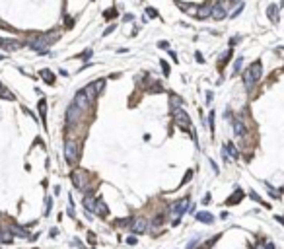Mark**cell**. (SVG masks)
I'll return each mask as SVG.
<instances>
[{"label": "cell", "mask_w": 284, "mask_h": 249, "mask_svg": "<svg viewBox=\"0 0 284 249\" xmlns=\"http://www.w3.org/2000/svg\"><path fill=\"white\" fill-rule=\"evenodd\" d=\"M76 158H78V142L74 138H68L64 142V160L66 163H74L76 162Z\"/></svg>", "instance_id": "3957f363"}, {"label": "cell", "mask_w": 284, "mask_h": 249, "mask_svg": "<svg viewBox=\"0 0 284 249\" xmlns=\"http://www.w3.org/2000/svg\"><path fill=\"white\" fill-rule=\"evenodd\" d=\"M60 37L59 31H53V33H43V35H39V37H35L33 41H31V49L33 51H43V47H51L53 43H55L56 39Z\"/></svg>", "instance_id": "7a4b0ae2"}, {"label": "cell", "mask_w": 284, "mask_h": 249, "mask_svg": "<svg viewBox=\"0 0 284 249\" xmlns=\"http://www.w3.org/2000/svg\"><path fill=\"white\" fill-rule=\"evenodd\" d=\"M146 230H148V220H146L144 216H138V218H134L130 222V232H133V234L140 236V234H144Z\"/></svg>", "instance_id": "8992f818"}, {"label": "cell", "mask_w": 284, "mask_h": 249, "mask_svg": "<svg viewBox=\"0 0 284 249\" xmlns=\"http://www.w3.org/2000/svg\"><path fill=\"white\" fill-rule=\"evenodd\" d=\"M146 14H148L150 18H158V10H154V8H146Z\"/></svg>", "instance_id": "d6a6232c"}, {"label": "cell", "mask_w": 284, "mask_h": 249, "mask_svg": "<svg viewBox=\"0 0 284 249\" xmlns=\"http://www.w3.org/2000/svg\"><path fill=\"white\" fill-rule=\"evenodd\" d=\"M189 206H191V200H189V199H181L179 203L175 204V218H179L185 210H189Z\"/></svg>", "instance_id": "7c38bea8"}, {"label": "cell", "mask_w": 284, "mask_h": 249, "mask_svg": "<svg viewBox=\"0 0 284 249\" xmlns=\"http://www.w3.org/2000/svg\"><path fill=\"white\" fill-rule=\"evenodd\" d=\"M84 208L88 210V212H92L93 214V210H96V199H93V193H88L86 197H84Z\"/></svg>", "instance_id": "5bb4252c"}, {"label": "cell", "mask_w": 284, "mask_h": 249, "mask_svg": "<svg viewBox=\"0 0 284 249\" xmlns=\"http://www.w3.org/2000/svg\"><path fill=\"white\" fill-rule=\"evenodd\" d=\"M226 146H228V152H232V158H234V160H238V158H239V152L235 150V146L232 144V142H230V144H226Z\"/></svg>", "instance_id": "484cf974"}, {"label": "cell", "mask_w": 284, "mask_h": 249, "mask_svg": "<svg viewBox=\"0 0 284 249\" xmlns=\"http://www.w3.org/2000/svg\"><path fill=\"white\" fill-rule=\"evenodd\" d=\"M230 59H232V49H228V51L224 53V57H222V59H220V62H218V70H224Z\"/></svg>", "instance_id": "d6986e66"}, {"label": "cell", "mask_w": 284, "mask_h": 249, "mask_svg": "<svg viewBox=\"0 0 284 249\" xmlns=\"http://www.w3.org/2000/svg\"><path fill=\"white\" fill-rule=\"evenodd\" d=\"M56 236H59V232H56V228H53V230H51V237H56Z\"/></svg>", "instance_id": "b9f144b4"}, {"label": "cell", "mask_w": 284, "mask_h": 249, "mask_svg": "<svg viewBox=\"0 0 284 249\" xmlns=\"http://www.w3.org/2000/svg\"><path fill=\"white\" fill-rule=\"evenodd\" d=\"M93 88H96V93L103 92V88H105V80H97V84L93 82Z\"/></svg>", "instance_id": "83f0119b"}, {"label": "cell", "mask_w": 284, "mask_h": 249, "mask_svg": "<svg viewBox=\"0 0 284 249\" xmlns=\"http://www.w3.org/2000/svg\"><path fill=\"white\" fill-rule=\"evenodd\" d=\"M2 92H6V90H4V86H2V82H0V93Z\"/></svg>", "instance_id": "7dc6e473"}, {"label": "cell", "mask_w": 284, "mask_h": 249, "mask_svg": "<svg viewBox=\"0 0 284 249\" xmlns=\"http://www.w3.org/2000/svg\"><path fill=\"white\" fill-rule=\"evenodd\" d=\"M208 200H210V195L206 193V195H204V199H202V203H204V204H208Z\"/></svg>", "instance_id": "7bdbcfd3"}, {"label": "cell", "mask_w": 284, "mask_h": 249, "mask_svg": "<svg viewBox=\"0 0 284 249\" xmlns=\"http://www.w3.org/2000/svg\"><path fill=\"white\" fill-rule=\"evenodd\" d=\"M169 55H171V59H173V62H177V55L173 51H169Z\"/></svg>", "instance_id": "f6af8a7d"}, {"label": "cell", "mask_w": 284, "mask_h": 249, "mask_svg": "<svg viewBox=\"0 0 284 249\" xmlns=\"http://www.w3.org/2000/svg\"><path fill=\"white\" fill-rule=\"evenodd\" d=\"M265 249H275V243L269 241V243H265Z\"/></svg>", "instance_id": "ab89813d"}, {"label": "cell", "mask_w": 284, "mask_h": 249, "mask_svg": "<svg viewBox=\"0 0 284 249\" xmlns=\"http://www.w3.org/2000/svg\"><path fill=\"white\" fill-rule=\"evenodd\" d=\"M195 59H197L198 62H204V59H202V55H201V53H198V51L195 53Z\"/></svg>", "instance_id": "74e56055"}, {"label": "cell", "mask_w": 284, "mask_h": 249, "mask_svg": "<svg viewBox=\"0 0 284 249\" xmlns=\"http://www.w3.org/2000/svg\"><path fill=\"white\" fill-rule=\"evenodd\" d=\"M0 47H2V49H6V51H16V49H20V47H22V43H20V41H16V39H0Z\"/></svg>", "instance_id": "30bf717a"}, {"label": "cell", "mask_w": 284, "mask_h": 249, "mask_svg": "<svg viewBox=\"0 0 284 249\" xmlns=\"http://www.w3.org/2000/svg\"><path fill=\"white\" fill-rule=\"evenodd\" d=\"M90 99H88V95L84 93V90H80V92H76L74 95V105L78 109H90Z\"/></svg>", "instance_id": "52a82bcc"}, {"label": "cell", "mask_w": 284, "mask_h": 249, "mask_svg": "<svg viewBox=\"0 0 284 249\" xmlns=\"http://www.w3.org/2000/svg\"><path fill=\"white\" fill-rule=\"evenodd\" d=\"M261 74H263V64H261V60H255L251 66L245 68V72H243V84H245V90H247V92H251V90L255 88V84L261 80Z\"/></svg>", "instance_id": "6da1fadb"}, {"label": "cell", "mask_w": 284, "mask_h": 249, "mask_svg": "<svg viewBox=\"0 0 284 249\" xmlns=\"http://www.w3.org/2000/svg\"><path fill=\"white\" fill-rule=\"evenodd\" d=\"M133 20H134L133 14H127V16H125V22H133Z\"/></svg>", "instance_id": "60d3db41"}, {"label": "cell", "mask_w": 284, "mask_h": 249, "mask_svg": "<svg viewBox=\"0 0 284 249\" xmlns=\"http://www.w3.org/2000/svg\"><path fill=\"white\" fill-rule=\"evenodd\" d=\"M241 199H243V191H241V189H238V193H235V195H232V197H230L228 200H226V204H238Z\"/></svg>", "instance_id": "44dd1931"}, {"label": "cell", "mask_w": 284, "mask_h": 249, "mask_svg": "<svg viewBox=\"0 0 284 249\" xmlns=\"http://www.w3.org/2000/svg\"><path fill=\"white\" fill-rule=\"evenodd\" d=\"M90 57H92V49H88V51H84L82 55H80V59H84V60H88V59H90Z\"/></svg>", "instance_id": "836d02e7"}, {"label": "cell", "mask_w": 284, "mask_h": 249, "mask_svg": "<svg viewBox=\"0 0 284 249\" xmlns=\"http://www.w3.org/2000/svg\"><path fill=\"white\" fill-rule=\"evenodd\" d=\"M70 179H72V183H74L76 189L84 191L88 187V173L84 171V169H74V171L70 173Z\"/></svg>", "instance_id": "277c9868"}, {"label": "cell", "mask_w": 284, "mask_h": 249, "mask_svg": "<svg viewBox=\"0 0 284 249\" xmlns=\"http://www.w3.org/2000/svg\"><path fill=\"white\" fill-rule=\"evenodd\" d=\"M158 47H160V49H169V43H167V41H160Z\"/></svg>", "instance_id": "d590c367"}, {"label": "cell", "mask_w": 284, "mask_h": 249, "mask_svg": "<svg viewBox=\"0 0 284 249\" xmlns=\"http://www.w3.org/2000/svg\"><path fill=\"white\" fill-rule=\"evenodd\" d=\"M241 10H243V4H239V8H238V10H234V12H232V18H238V16L241 14Z\"/></svg>", "instance_id": "e575fe53"}, {"label": "cell", "mask_w": 284, "mask_h": 249, "mask_svg": "<svg viewBox=\"0 0 284 249\" xmlns=\"http://www.w3.org/2000/svg\"><path fill=\"white\" fill-rule=\"evenodd\" d=\"M127 243H129V245H134V243H136V237H134V236L127 237Z\"/></svg>", "instance_id": "8d00e7d4"}, {"label": "cell", "mask_w": 284, "mask_h": 249, "mask_svg": "<svg viewBox=\"0 0 284 249\" xmlns=\"http://www.w3.org/2000/svg\"><path fill=\"white\" fill-rule=\"evenodd\" d=\"M93 214H97V216H107L109 214V208H107V204H105L103 199L96 200V210H93Z\"/></svg>", "instance_id": "4fadbf2b"}, {"label": "cell", "mask_w": 284, "mask_h": 249, "mask_svg": "<svg viewBox=\"0 0 284 249\" xmlns=\"http://www.w3.org/2000/svg\"><path fill=\"white\" fill-rule=\"evenodd\" d=\"M173 121H175V125L179 126V129H183V130L191 129V119H189V115L183 109H177L175 113H173Z\"/></svg>", "instance_id": "5b68a950"}, {"label": "cell", "mask_w": 284, "mask_h": 249, "mask_svg": "<svg viewBox=\"0 0 284 249\" xmlns=\"http://www.w3.org/2000/svg\"><path fill=\"white\" fill-rule=\"evenodd\" d=\"M160 64H162V70H164V74L167 76V74H169V64H167L166 60H160Z\"/></svg>", "instance_id": "1f68e13d"}, {"label": "cell", "mask_w": 284, "mask_h": 249, "mask_svg": "<svg viewBox=\"0 0 284 249\" xmlns=\"http://www.w3.org/2000/svg\"><path fill=\"white\" fill-rule=\"evenodd\" d=\"M197 220L198 222H204V224H214V216L210 212H198L197 214Z\"/></svg>", "instance_id": "ac0fdd59"}, {"label": "cell", "mask_w": 284, "mask_h": 249, "mask_svg": "<svg viewBox=\"0 0 284 249\" xmlns=\"http://www.w3.org/2000/svg\"><path fill=\"white\" fill-rule=\"evenodd\" d=\"M267 16H269V20L272 24H278V6L276 4H269L267 6Z\"/></svg>", "instance_id": "2e32d148"}, {"label": "cell", "mask_w": 284, "mask_h": 249, "mask_svg": "<svg viewBox=\"0 0 284 249\" xmlns=\"http://www.w3.org/2000/svg\"><path fill=\"white\" fill-rule=\"evenodd\" d=\"M241 62H243V59H241V57H239V59L234 62V76H235V74H238V72L241 70Z\"/></svg>", "instance_id": "f1b7e54d"}, {"label": "cell", "mask_w": 284, "mask_h": 249, "mask_svg": "<svg viewBox=\"0 0 284 249\" xmlns=\"http://www.w3.org/2000/svg\"><path fill=\"white\" fill-rule=\"evenodd\" d=\"M156 92H162V84H160V82H154V84L148 88V93H156Z\"/></svg>", "instance_id": "d4e9b609"}, {"label": "cell", "mask_w": 284, "mask_h": 249, "mask_svg": "<svg viewBox=\"0 0 284 249\" xmlns=\"http://www.w3.org/2000/svg\"><path fill=\"white\" fill-rule=\"evenodd\" d=\"M249 197H251V199H253V200H255V203H259V204H263V206H267V208H271V204H269V203H263V199H261V197H259V195H257V193H255V191H251V193H249Z\"/></svg>", "instance_id": "603a6c76"}, {"label": "cell", "mask_w": 284, "mask_h": 249, "mask_svg": "<svg viewBox=\"0 0 284 249\" xmlns=\"http://www.w3.org/2000/svg\"><path fill=\"white\" fill-rule=\"evenodd\" d=\"M253 249H265V243H257V245Z\"/></svg>", "instance_id": "bcb514c9"}, {"label": "cell", "mask_w": 284, "mask_h": 249, "mask_svg": "<svg viewBox=\"0 0 284 249\" xmlns=\"http://www.w3.org/2000/svg\"><path fill=\"white\" fill-rule=\"evenodd\" d=\"M10 232H12V236H18V237H27V240H29L27 232H25L22 226H12V228H10Z\"/></svg>", "instance_id": "ffe728a7"}, {"label": "cell", "mask_w": 284, "mask_h": 249, "mask_svg": "<svg viewBox=\"0 0 284 249\" xmlns=\"http://www.w3.org/2000/svg\"><path fill=\"white\" fill-rule=\"evenodd\" d=\"M45 203H47V204H45V214H49V212H51V208H53V199H51V197H47Z\"/></svg>", "instance_id": "f546056e"}, {"label": "cell", "mask_w": 284, "mask_h": 249, "mask_svg": "<svg viewBox=\"0 0 284 249\" xmlns=\"http://www.w3.org/2000/svg\"><path fill=\"white\" fill-rule=\"evenodd\" d=\"M191 177H193V169H189V171L185 173V177H183V181H181V185H185L187 181H191Z\"/></svg>", "instance_id": "4dcf8cb0"}, {"label": "cell", "mask_w": 284, "mask_h": 249, "mask_svg": "<svg viewBox=\"0 0 284 249\" xmlns=\"http://www.w3.org/2000/svg\"><path fill=\"white\" fill-rule=\"evenodd\" d=\"M214 111H210L208 113V129H210V132H214Z\"/></svg>", "instance_id": "4316f807"}, {"label": "cell", "mask_w": 284, "mask_h": 249, "mask_svg": "<svg viewBox=\"0 0 284 249\" xmlns=\"http://www.w3.org/2000/svg\"><path fill=\"white\" fill-rule=\"evenodd\" d=\"M113 29H115V25H111V27H107V29H105V31H103V35H109V33H111V31H113Z\"/></svg>", "instance_id": "f35d334b"}, {"label": "cell", "mask_w": 284, "mask_h": 249, "mask_svg": "<svg viewBox=\"0 0 284 249\" xmlns=\"http://www.w3.org/2000/svg\"><path fill=\"white\" fill-rule=\"evenodd\" d=\"M210 18H214V20H224V18H226V8H224V6H220V4H216V6H212V12H210Z\"/></svg>", "instance_id": "9a60e30c"}, {"label": "cell", "mask_w": 284, "mask_h": 249, "mask_svg": "<svg viewBox=\"0 0 284 249\" xmlns=\"http://www.w3.org/2000/svg\"><path fill=\"white\" fill-rule=\"evenodd\" d=\"M78 119H80V109L72 103L70 107L66 109V123L68 125H74V123H78Z\"/></svg>", "instance_id": "ba28073f"}, {"label": "cell", "mask_w": 284, "mask_h": 249, "mask_svg": "<svg viewBox=\"0 0 284 249\" xmlns=\"http://www.w3.org/2000/svg\"><path fill=\"white\" fill-rule=\"evenodd\" d=\"M39 115H41V123H43V126L47 129V101L45 99H39Z\"/></svg>", "instance_id": "e0dca14e"}, {"label": "cell", "mask_w": 284, "mask_h": 249, "mask_svg": "<svg viewBox=\"0 0 284 249\" xmlns=\"http://www.w3.org/2000/svg\"><path fill=\"white\" fill-rule=\"evenodd\" d=\"M2 59H4V57H2V55H0V60H2Z\"/></svg>", "instance_id": "c3c4849f"}, {"label": "cell", "mask_w": 284, "mask_h": 249, "mask_svg": "<svg viewBox=\"0 0 284 249\" xmlns=\"http://www.w3.org/2000/svg\"><path fill=\"white\" fill-rule=\"evenodd\" d=\"M41 76H43V80L49 84V86L55 84V74H53L51 70H47V68H45V70H41Z\"/></svg>", "instance_id": "7402d4cb"}, {"label": "cell", "mask_w": 284, "mask_h": 249, "mask_svg": "<svg viewBox=\"0 0 284 249\" xmlns=\"http://www.w3.org/2000/svg\"><path fill=\"white\" fill-rule=\"evenodd\" d=\"M234 134H235V138H239V142H245L247 126L241 123V121H234Z\"/></svg>", "instance_id": "9c48e42d"}, {"label": "cell", "mask_w": 284, "mask_h": 249, "mask_svg": "<svg viewBox=\"0 0 284 249\" xmlns=\"http://www.w3.org/2000/svg\"><path fill=\"white\" fill-rule=\"evenodd\" d=\"M103 18H105V20H115V18H117V10H115V8L105 10V12H103Z\"/></svg>", "instance_id": "cb8c5ba5"}, {"label": "cell", "mask_w": 284, "mask_h": 249, "mask_svg": "<svg viewBox=\"0 0 284 249\" xmlns=\"http://www.w3.org/2000/svg\"><path fill=\"white\" fill-rule=\"evenodd\" d=\"M210 12H212V6H208V4H202V6L197 8V14H195V18L198 20H206L210 18Z\"/></svg>", "instance_id": "8fae6325"}, {"label": "cell", "mask_w": 284, "mask_h": 249, "mask_svg": "<svg viewBox=\"0 0 284 249\" xmlns=\"http://www.w3.org/2000/svg\"><path fill=\"white\" fill-rule=\"evenodd\" d=\"M275 218H276V222H280V224L284 226V216H275Z\"/></svg>", "instance_id": "ee69618b"}]
</instances>
